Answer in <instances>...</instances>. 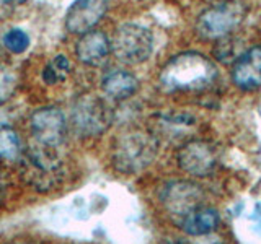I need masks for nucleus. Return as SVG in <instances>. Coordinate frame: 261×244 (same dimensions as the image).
Here are the masks:
<instances>
[{
    "label": "nucleus",
    "mask_w": 261,
    "mask_h": 244,
    "mask_svg": "<svg viewBox=\"0 0 261 244\" xmlns=\"http://www.w3.org/2000/svg\"><path fill=\"white\" fill-rule=\"evenodd\" d=\"M159 78L167 92H202L216 83L219 72L209 57L199 52H181L163 65Z\"/></svg>",
    "instance_id": "obj_1"
},
{
    "label": "nucleus",
    "mask_w": 261,
    "mask_h": 244,
    "mask_svg": "<svg viewBox=\"0 0 261 244\" xmlns=\"http://www.w3.org/2000/svg\"><path fill=\"white\" fill-rule=\"evenodd\" d=\"M159 140L150 132L129 130L118 137L113 146V166L122 174H137L157 158Z\"/></svg>",
    "instance_id": "obj_2"
},
{
    "label": "nucleus",
    "mask_w": 261,
    "mask_h": 244,
    "mask_svg": "<svg viewBox=\"0 0 261 244\" xmlns=\"http://www.w3.org/2000/svg\"><path fill=\"white\" fill-rule=\"evenodd\" d=\"M247 16V8L237 0H225L206 8L196 21V33L201 39L219 41L232 36Z\"/></svg>",
    "instance_id": "obj_3"
},
{
    "label": "nucleus",
    "mask_w": 261,
    "mask_h": 244,
    "mask_svg": "<svg viewBox=\"0 0 261 244\" xmlns=\"http://www.w3.org/2000/svg\"><path fill=\"white\" fill-rule=\"evenodd\" d=\"M113 109L95 95H82L72 106L70 120L79 137H98L113 124Z\"/></svg>",
    "instance_id": "obj_4"
},
{
    "label": "nucleus",
    "mask_w": 261,
    "mask_h": 244,
    "mask_svg": "<svg viewBox=\"0 0 261 244\" xmlns=\"http://www.w3.org/2000/svg\"><path fill=\"white\" fill-rule=\"evenodd\" d=\"M111 52L127 65L145 62L153 52V36L150 29L137 23H124L114 31Z\"/></svg>",
    "instance_id": "obj_5"
},
{
    "label": "nucleus",
    "mask_w": 261,
    "mask_h": 244,
    "mask_svg": "<svg viewBox=\"0 0 261 244\" xmlns=\"http://www.w3.org/2000/svg\"><path fill=\"white\" fill-rule=\"evenodd\" d=\"M23 168L28 181L38 189L54 187L61 177L59 150L33 143L23 155Z\"/></svg>",
    "instance_id": "obj_6"
},
{
    "label": "nucleus",
    "mask_w": 261,
    "mask_h": 244,
    "mask_svg": "<svg viewBox=\"0 0 261 244\" xmlns=\"http://www.w3.org/2000/svg\"><path fill=\"white\" fill-rule=\"evenodd\" d=\"M176 163L188 174L194 177H207L217 169V146L202 138H190L183 145H179Z\"/></svg>",
    "instance_id": "obj_7"
},
{
    "label": "nucleus",
    "mask_w": 261,
    "mask_h": 244,
    "mask_svg": "<svg viewBox=\"0 0 261 244\" xmlns=\"http://www.w3.org/2000/svg\"><path fill=\"white\" fill-rule=\"evenodd\" d=\"M30 127L36 145L59 150L67 132V120L59 108H41L31 114Z\"/></svg>",
    "instance_id": "obj_8"
},
{
    "label": "nucleus",
    "mask_w": 261,
    "mask_h": 244,
    "mask_svg": "<svg viewBox=\"0 0 261 244\" xmlns=\"http://www.w3.org/2000/svg\"><path fill=\"white\" fill-rule=\"evenodd\" d=\"M204 192L202 189L191 181H173L163 186L160 192V202L165 210L173 217V220L181 218L190 214L191 210L198 208L202 203Z\"/></svg>",
    "instance_id": "obj_9"
},
{
    "label": "nucleus",
    "mask_w": 261,
    "mask_h": 244,
    "mask_svg": "<svg viewBox=\"0 0 261 244\" xmlns=\"http://www.w3.org/2000/svg\"><path fill=\"white\" fill-rule=\"evenodd\" d=\"M110 0H75L65 13V28L73 35L92 31L108 12Z\"/></svg>",
    "instance_id": "obj_10"
},
{
    "label": "nucleus",
    "mask_w": 261,
    "mask_h": 244,
    "mask_svg": "<svg viewBox=\"0 0 261 244\" xmlns=\"http://www.w3.org/2000/svg\"><path fill=\"white\" fill-rule=\"evenodd\" d=\"M196 127V120L186 114H159L155 116L150 126V134L160 140H165L170 143H178L190 140L193 130Z\"/></svg>",
    "instance_id": "obj_11"
},
{
    "label": "nucleus",
    "mask_w": 261,
    "mask_h": 244,
    "mask_svg": "<svg viewBox=\"0 0 261 244\" xmlns=\"http://www.w3.org/2000/svg\"><path fill=\"white\" fill-rule=\"evenodd\" d=\"M232 81L242 92L261 88V46H253L232 64Z\"/></svg>",
    "instance_id": "obj_12"
},
{
    "label": "nucleus",
    "mask_w": 261,
    "mask_h": 244,
    "mask_svg": "<svg viewBox=\"0 0 261 244\" xmlns=\"http://www.w3.org/2000/svg\"><path fill=\"white\" fill-rule=\"evenodd\" d=\"M111 52V41L103 31L92 29L82 35L75 46V54L79 60L90 67H98L108 60Z\"/></svg>",
    "instance_id": "obj_13"
},
{
    "label": "nucleus",
    "mask_w": 261,
    "mask_h": 244,
    "mask_svg": "<svg viewBox=\"0 0 261 244\" xmlns=\"http://www.w3.org/2000/svg\"><path fill=\"white\" fill-rule=\"evenodd\" d=\"M175 223L190 238H198V236L212 234L217 230L220 225V215L216 208L201 205L181 218L175 220Z\"/></svg>",
    "instance_id": "obj_14"
},
{
    "label": "nucleus",
    "mask_w": 261,
    "mask_h": 244,
    "mask_svg": "<svg viewBox=\"0 0 261 244\" xmlns=\"http://www.w3.org/2000/svg\"><path fill=\"white\" fill-rule=\"evenodd\" d=\"M139 88V80L127 70H113L101 80L103 93L116 101H124L133 96Z\"/></svg>",
    "instance_id": "obj_15"
},
{
    "label": "nucleus",
    "mask_w": 261,
    "mask_h": 244,
    "mask_svg": "<svg viewBox=\"0 0 261 244\" xmlns=\"http://www.w3.org/2000/svg\"><path fill=\"white\" fill-rule=\"evenodd\" d=\"M23 148L18 134L12 127H0V160L15 161L21 157Z\"/></svg>",
    "instance_id": "obj_16"
},
{
    "label": "nucleus",
    "mask_w": 261,
    "mask_h": 244,
    "mask_svg": "<svg viewBox=\"0 0 261 244\" xmlns=\"http://www.w3.org/2000/svg\"><path fill=\"white\" fill-rule=\"evenodd\" d=\"M70 60L65 55H56L51 62H47V65L43 70V80L46 81L47 85H56L61 83L65 78L69 77L70 73Z\"/></svg>",
    "instance_id": "obj_17"
},
{
    "label": "nucleus",
    "mask_w": 261,
    "mask_h": 244,
    "mask_svg": "<svg viewBox=\"0 0 261 244\" xmlns=\"http://www.w3.org/2000/svg\"><path fill=\"white\" fill-rule=\"evenodd\" d=\"M2 44L12 54H23L30 47V36L27 31L20 28H12L4 35Z\"/></svg>",
    "instance_id": "obj_18"
},
{
    "label": "nucleus",
    "mask_w": 261,
    "mask_h": 244,
    "mask_svg": "<svg viewBox=\"0 0 261 244\" xmlns=\"http://www.w3.org/2000/svg\"><path fill=\"white\" fill-rule=\"evenodd\" d=\"M18 86V77L12 67L0 64V106L5 104Z\"/></svg>",
    "instance_id": "obj_19"
},
{
    "label": "nucleus",
    "mask_w": 261,
    "mask_h": 244,
    "mask_svg": "<svg viewBox=\"0 0 261 244\" xmlns=\"http://www.w3.org/2000/svg\"><path fill=\"white\" fill-rule=\"evenodd\" d=\"M239 39H235L233 36H227L216 41V47H214V55L216 59H219L224 64H233L242 54L237 52V47H239Z\"/></svg>",
    "instance_id": "obj_20"
},
{
    "label": "nucleus",
    "mask_w": 261,
    "mask_h": 244,
    "mask_svg": "<svg viewBox=\"0 0 261 244\" xmlns=\"http://www.w3.org/2000/svg\"><path fill=\"white\" fill-rule=\"evenodd\" d=\"M179 244H224V241L219 238V236L214 234H206V236H198V238H193V239H188L183 241Z\"/></svg>",
    "instance_id": "obj_21"
},
{
    "label": "nucleus",
    "mask_w": 261,
    "mask_h": 244,
    "mask_svg": "<svg viewBox=\"0 0 261 244\" xmlns=\"http://www.w3.org/2000/svg\"><path fill=\"white\" fill-rule=\"evenodd\" d=\"M7 191H8V176L5 173V169L0 166V205H2L7 197Z\"/></svg>",
    "instance_id": "obj_22"
},
{
    "label": "nucleus",
    "mask_w": 261,
    "mask_h": 244,
    "mask_svg": "<svg viewBox=\"0 0 261 244\" xmlns=\"http://www.w3.org/2000/svg\"><path fill=\"white\" fill-rule=\"evenodd\" d=\"M251 223L255 226V230L258 234H261V200L255 205L253 208V214H251Z\"/></svg>",
    "instance_id": "obj_23"
},
{
    "label": "nucleus",
    "mask_w": 261,
    "mask_h": 244,
    "mask_svg": "<svg viewBox=\"0 0 261 244\" xmlns=\"http://www.w3.org/2000/svg\"><path fill=\"white\" fill-rule=\"evenodd\" d=\"M4 2L10 4V5H20V4H23V2H27V0H4Z\"/></svg>",
    "instance_id": "obj_24"
},
{
    "label": "nucleus",
    "mask_w": 261,
    "mask_h": 244,
    "mask_svg": "<svg viewBox=\"0 0 261 244\" xmlns=\"http://www.w3.org/2000/svg\"><path fill=\"white\" fill-rule=\"evenodd\" d=\"M4 120H5V116H4V114H2V112H0V127H2V126L5 124V122H4Z\"/></svg>",
    "instance_id": "obj_25"
},
{
    "label": "nucleus",
    "mask_w": 261,
    "mask_h": 244,
    "mask_svg": "<svg viewBox=\"0 0 261 244\" xmlns=\"http://www.w3.org/2000/svg\"><path fill=\"white\" fill-rule=\"evenodd\" d=\"M256 109H258V114L261 116V98H259V101H258V104H256Z\"/></svg>",
    "instance_id": "obj_26"
},
{
    "label": "nucleus",
    "mask_w": 261,
    "mask_h": 244,
    "mask_svg": "<svg viewBox=\"0 0 261 244\" xmlns=\"http://www.w3.org/2000/svg\"><path fill=\"white\" fill-rule=\"evenodd\" d=\"M219 2H225V0H219Z\"/></svg>",
    "instance_id": "obj_27"
}]
</instances>
